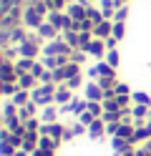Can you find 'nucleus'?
Here are the masks:
<instances>
[{
  "label": "nucleus",
  "instance_id": "f257e3e1",
  "mask_svg": "<svg viewBox=\"0 0 151 156\" xmlns=\"http://www.w3.org/2000/svg\"><path fill=\"white\" fill-rule=\"evenodd\" d=\"M106 33H108V25H106V23L98 25V35H106Z\"/></svg>",
  "mask_w": 151,
  "mask_h": 156
}]
</instances>
